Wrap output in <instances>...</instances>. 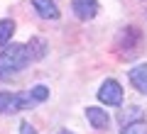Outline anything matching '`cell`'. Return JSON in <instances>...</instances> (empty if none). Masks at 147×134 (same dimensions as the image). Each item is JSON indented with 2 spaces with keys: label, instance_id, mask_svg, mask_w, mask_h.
I'll use <instances>...</instances> for the list:
<instances>
[{
  "label": "cell",
  "instance_id": "cell-1",
  "mask_svg": "<svg viewBox=\"0 0 147 134\" xmlns=\"http://www.w3.org/2000/svg\"><path fill=\"white\" fill-rule=\"evenodd\" d=\"M27 63H30V51L25 44H7V49L0 54V78L20 73Z\"/></svg>",
  "mask_w": 147,
  "mask_h": 134
},
{
  "label": "cell",
  "instance_id": "cell-2",
  "mask_svg": "<svg viewBox=\"0 0 147 134\" xmlns=\"http://www.w3.org/2000/svg\"><path fill=\"white\" fill-rule=\"evenodd\" d=\"M142 44V32L137 27H125V29L118 34V49H120V56L132 59L137 51H140Z\"/></svg>",
  "mask_w": 147,
  "mask_h": 134
},
{
  "label": "cell",
  "instance_id": "cell-3",
  "mask_svg": "<svg viewBox=\"0 0 147 134\" xmlns=\"http://www.w3.org/2000/svg\"><path fill=\"white\" fill-rule=\"evenodd\" d=\"M30 103H32L30 93H7V90H3L0 93V115H15L20 110L30 107Z\"/></svg>",
  "mask_w": 147,
  "mask_h": 134
},
{
  "label": "cell",
  "instance_id": "cell-4",
  "mask_svg": "<svg viewBox=\"0 0 147 134\" xmlns=\"http://www.w3.org/2000/svg\"><path fill=\"white\" fill-rule=\"evenodd\" d=\"M98 100L108 107H120L123 105V88L115 78H105L98 88Z\"/></svg>",
  "mask_w": 147,
  "mask_h": 134
},
{
  "label": "cell",
  "instance_id": "cell-5",
  "mask_svg": "<svg viewBox=\"0 0 147 134\" xmlns=\"http://www.w3.org/2000/svg\"><path fill=\"white\" fill-rule=\"evenodd\" d=\"M71 7H74V15L79 17L81 22L93 20V17L98 15V10H100L98 0H74V3H71Z\"/></svg>",
  "mask_w": 147,
  "mask_h": 134
},
{
  "label": "cell",
  "instance_id": "cell-6",
  "mask_svg": "<svg viewBox=\"0 0 147 134\" xmlns=\"http://www.w3.org/2000/svg\"><path fill=\"white\" fill-rule=\"evenodd\" d=\"M86 119L91 122L93 129H108L110 127V115L105 112L103 107H93V105H88V107H86Z\"/></svg>",
  "mask_w": 147,
  "mask_h": 134
},
{
  "label": "cell",
  "instance_id": "cell-7",
  "mask_svg": "<svg viewBox=\"0 0 147 134\" xmlns=\"http://www.w3.org/2000/svg\"><path fill=\"white\" fill-rule=\"evenodd\" d=\"M32 7L42 20H59V15H61L54 0H32Z\"/></svg>",
  "mask_w": 147,
  "mask_h": 134
},
{
  "label": "cell",
  "instance_id": "cell-8",
  "mask_svg": "<svg viewBox=\"0 0 147 134\" xmlns=\"http://www.w3.org/2000/svg\"><path fill=\"white\" fill-rule=\"evenodd\" d=\"M127 76H130L132 88H137L142 95H147V63H137V66H132Z\"/></svg>",
  "mask_w": 147,
  "mask_h": 134
},
{
  "label": "cell",
  "instance_id": "cell-9",
  "mask_svg": "<svg viewBox=\"0 0 147 134\" xmlns=\"http://www.w3.org/2000/svg\"><path fill=\"white\" fill-rule=\"evenodd\" d=\"M25 47H27V51H30V61H42V59L47 56V51H49L47 39H42V37H32Z\"/></svg>",
  "mask_w": 147,
  "mask_h": 134
},
{
  "label": "cell",
  "instance_id": "cell-10",
  "mask_svg": "<svg viewBox=\"0 0 147 134\" xmlns=\"http://www.w3.org/2000/svg\"><path fill=\"white\" fill-rule=\"evenodd\" d=\"M145 119V110L140 105H127V107H120V124H130V122H140Z\"/></svg>",
  "mask_w": 147,
  "mask_h": 134
},
{
  "label": "cell",
  "instance_id": "cell-11",
  "mask_svg": "<svg viewBox=\"0 0 147 134\" xmlns=\"http://www.w3.org/2000/svg\"><path fill=\"white\" fill-rule=\"evenodd\" d=\"M12 34H15V22H12L10 17L0 20V47H7L10 39H12Z\"/></svg>",
  "mask_w": 147,
  "mask_h": 134
},
{
  "label": "cell",
  "instance_id": "cell-12",
  "mask_svg": "<svg viewBox=\"0 0 147 134\" xmlns=\"http://www.w3.org/2000/svg\"><path fill=\"white\" fill-rule=\"evenodd\" d=\"M120 134H147V122L140 119V122H130V124H123Z\"/></svg>",
  "mask_w": 147,
  "mask_h": 134
},
{
  "label": "cell",
  "instance_id": "cell-13",
  "mask_svg": "<svg viewBox=\"0 0 147 134\" xmlns=\"http://www.w3.org/2000/svg\"><path fill=\"white\" fill-rule=\"evenodd\" d=\"M30 98H32V103H44V100L49 98V88H47V85H34V88H30Z\"/></svg>",
  "mask_w": 147,
  "mask_h": 134
},
{
  "label": "cell",
  "instance_id": "cell-14",
  "mask_svg": "<svg viewBox=\"0 0 147 134\" xmlns=\"http://www.w3.org/2000/svg\"><path fill=\"white\" fill-rule=\"evenodd\" d=\"M20 134H37V129L30 122H20Z\"/></svg>",
  "mask_w": 147,
  "mask_h": 134
},
{
  "label": "cell",
  "instance_id": "cell-15",
  "mask_svg": "<svg viewBox=\"0 0 147 134\" xmlns=\"http://www.w3.org/2000/svg\"><path fill=\"white\" fill-rule=\"evenodd\" d=\"M59 134H74V132H69V129H61V132H59Z\"/></svg>",
  "mask_w": 147,
  "mask_h": 134
}]
</instances>
